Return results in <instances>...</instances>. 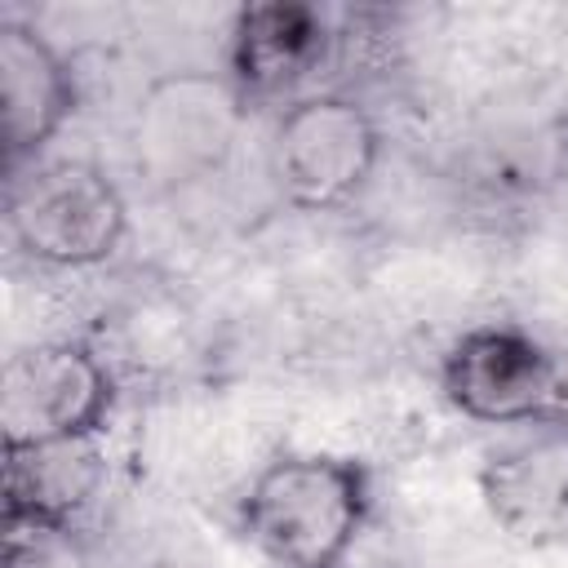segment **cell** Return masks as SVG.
I'll use <instances>...</instances> for the list:
<instances>
[{"instance_id": "obj_1", "label": "cell", "mask_w": 568, "mask_h": 568, "mask_svg": "<svg viewBox=\"0 0 568 568\" xmlns=\"http://www.w3.org/2000/svg\"><path fill=\"white\" fill-rule=\"evenodd\" d=\"M373 510V475L346 453H280L240 497L244 537L275 568H342Z\"/></svg>"}, {"instance_id": "obj_2", "label": "cell", "mask_w": 568, "mask_h": 568, "mask_svg": "<svg viewBox=\"0 0 568 568\" xmlns=\"http://www.w3.org/2000/svg\"><path fill=\"white\" fill-rule=\"evenodd\" d=\"M439 390L484 426H555L568 422V355L515 324H475L448 346Z\"/></svg>"}, {"instance_id": "obj_3", "label": "cell", "mask_w": 568, "mask_h": 568, "mask_svg": "<svg viewBox=\"0 0 568 568\" xmlns=\"http://www.w3.org/2000/svg\"><path fill=\"white\" fill-rule=\"evenodd\" d=\"M382 155V129L351 93L293 98L271 133L266 164L275 191L306 213H333L351 204Z\"/></svg>"}, {"instance_id": "obj_4", "label": "cell", "mask_w": 568, "mask_h": 568, "mask_svg": "<svg viewBox=\"0 0 568 568\" xmlns=\"http://www.w3.org/2000/svg\"><path fill=\"white\" fill-rule=\"evenodd\" d=\"M9 235L40 266H102L129 235V204L98 164L53 160L9 182Z\"/></svg>"}, {"instance_id": "obj_5", "label": "cell", "mask_w": 568, "mask_h": 568, "mask_svg": "<svg viewBox=\"0 0 568 568\" xmlns=\"http://www.w3.org/2000/svg\"><path fill=\"white\" fill-rule=\"evenodd\" d=\"M248 102L217 71L160 75L133 115V155L151 186L178 191L226 164Z\"/></svg>"}, {"instance_id": "obj_6", "label": "cell", "mask_w": 568, "mask_h": 568, "mask_svg": "<svg viewBox=\"0 0 568 568\" xmlns=\"http://www.w3.org/2000/svg\"><path fill=\"white\" fill-rule=\"evenodd\" d=\"M115 404L106 359L84 342H40L13 351L0 377L4 439H89L102 435Z\"/></svg>"}, {"instance_id": "obj_7", "label": "cell", "mask_w": 568, "mask_h": 568, "mask_svg": "<svg viewBox=\"0 0 568 568\" xmlns=\"http://www.w3.org/2000/svg\"><path fill=\"white\" fill-rule=\"evenodd\" d=\"M337 31L328 13L302 0H262L244 4L231 22L226 80L240 89L248 106L275 102L306 84L320 67H328Z\"/></svg>"}, {"instance_id": "obj_8", "label": "cell", "mask_w": 568, "mask_h": 568, "mask_svg": "<svg viewBox=\"0 0 568 568\" xmlns=\"http://www.w3.org/2000/svg\"><path fill=\"white\" fill-rule=\"evenodd\" d=\"M75 71L62 49L31 22H0V111H4V169L9 182L36 160L75 111Z\"/></svg>"}, {"instance_id": "obj_9", "label": "cell", "mask_w": 568, "mask_h": 568, "mask_svg": "<svg viewBox=\"0 0 568 568\" xmlns=\"http://www.w3.org/2000/svg\"><path fill=\"white\" fill-rule=\"evenodd\" d=\"M479 497L493 524L519 541L559 532L568 519V422L493 448L479 466Z\"/></svg>"}, {"instance_id": "obj_10", "label": "cell", "mask_w": 568, "mask_h": 568, "mask_svg": "<svg viewBox=\"0 0 568 568\" xmlns=\"http://www.w3.org/2000/svg\"><path fill=\"white\" fill-rule=\"evenodd\" d=\"M106 484V453L89 439H4V519L75 524Z\"/></svg>"}, {"instance_id": "obj_11", "label": "cell", "mask_w": 568, "mask_h": 568, "mask_svg": "<svg viewBox=\"0 0 568 568\" xmlns=\"http://www.w3.org/2000/svg\"><path fill=\"white\" fill-rule=\"evenodd\" d=\"M4 568H89L75 524L4 519Z\"/></svg>"}]
</instances>
